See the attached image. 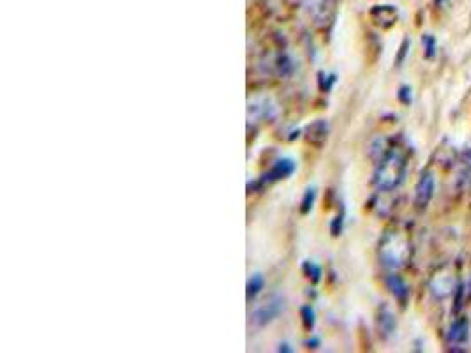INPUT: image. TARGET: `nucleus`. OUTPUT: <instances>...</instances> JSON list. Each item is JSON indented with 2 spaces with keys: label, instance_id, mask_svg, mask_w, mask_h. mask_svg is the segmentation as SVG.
Returning a JSON list of instances; mask_svg holds the SVG:
<instances>
[{
  "label": "nucleus",
  "instance_id": "nucleus-8",
  "mask_svg": "<svg viewBox=\"0 0 471 353\" xmlns=\"http://www.w3.org/2000/svg\"><path fill=\"white\" fill-rule=\"evenodd\" d=\"M293 162L291 161H279L276 165V168L272 169V175H274V179H281V176H286V175H290L291 172H293Z\"/></svg>",
  "mask_w": 471,
  "mask_h": 353
},
{
  "label": "nucleus",
  "instance_id": "nucleus-1",
  "mask_svg": "<svg viewBox=\"0 0 471 353\" xmlns=\"http://www.w3.org/2000/svg\"><path fill=\"white\" fill-rule=\"evenodd\" d=\"M406 175V159L401 152H388L376 169L374 182L381 191H394L402 184Z\"/></svg>",
  "mask_w": 471,
  "mask_h": 353
},
{
  "label": "nucleus",
  "instance_id": "nucleus-5",
  "mask_svg": "<svg viewBox=\"0 0 471 353\" xmlns=\"http://www.w3.org/2000/svg\"><path fill=\"white\" fill-rule=\"evenodd\" d=\"M468 335H470V325H468V320L464 318H459V320L454 321L449 328V338L450 345H464L468 341Z\"/></svg>",
  "mask_w": 471,
  "mask_h": 353
},
{
  "label": "nucleus",
  "instance_id": "nucleus-10",
  "mask_svg": "<svg viewBox=\"0 0 471 353\" xmlns=\"http://www.w3.org/2000/svg\"><path fill=\"white\" fill-rule=\"evenodd\" d=\"M262 284H263V279L260 276H254L253 279L249 281V291H247V295H249V298H251V295H256L260 291V288H262Z\"/></svg>",
  "mask_w": 471,
  "mask_h": 353
},
{
  "label": "nucleus",
  "instance_id": "nucleus-2",
  "mask_svg": "<svg viewBox=\"0 0 471 353\" xmlns=\"http://www.w3.org/2000/svg\"><path fill=\"white\" fill-rule=\"evenodd\" d=\"M408 258V242L398 233H391L387 239L383 240L381 246V260L387 267L398 269L402 267Z\"/></svg>",
  "mask_w": 471,
  "mask_h": 353
},
{
  "label": "nucleus",
  "instance_id": "nucleus-7",
  "mask_svg": "<svg viewBox=\"0 0 471 353\" xmlns=\"http://www.w3.org/2000/svg\"><path fill=\"white\" fill-rule=\"evenodd\" d=\"M387 284H388V288H391V291L394 293V297L398 298V300L405 302L406 298H408L409 288H408V284H406V281L402 279L401 276H391L387 279Z\"/></svg>",
  "mask_w": 471,
  "mask_h": 353
},
{
  "label": "nucleus",
  "instance_id": "nucleus-6",
  "mask_svg": "<svg viewBox=\"0 0 471 353\" xmlns=\"http://www.w3.org/2000/svg\"><path fill=\"white\" fill-rule=\"evenodd\" d=\"M281 307H283V302L274 298V300L267 302L263 307H260L258 311H256V314H254V318H256L258 324H267V321H270L277 313H279Z\"/></svg>",
  "mask_w": 471,
  "mask_h": 353
},
{
  "label": "nucleus",
  "instance_id": "nucleus-9",
  "mask_svg": "<svg viewBox=\"0 0 471 353\" xmlns=\"http://www.w3.org/2000/svg\"><path fill=\"white\" fill-rule=\"evenodd\" d=\"M423 48H426L427 59H433V57H435V53H436L435 36H431V34H426V36H423Z\"/></svg>",
  "mask_w": 471,
  "mask_h": 353
},
{
  "label": "nucleus",
  "instance_id": "nucleus-4",
  "mask_svg": "<svg viewBox=\"0 0 471 353\" xmlns=\"http://www.w3.org/2000/svg\"><path fill=\"white\" fill-rule=\"evenodd\" d=\"M454 290H456V279H454L452 274H438L431 281V291L436 298L449 297Z\"/></svg>",
  "mask_w": 471,
  "mask_h": 353
},
{
  "label": "nucleus",
  "instance_id": "nucleus-3",
  "mask_svg": "<svg viewBox=\"0 0 471 353\" xmlns=\"http://www.w3.org/2000/svg\"><path fill=\"white\" fill-rule=\"evenodd\" d=\"M435 188H436L435 175H433L431 172L422 173V176H420V181L415 189V203L419 205V209H426V207L431 203L433 196H435Z\"/></svg>",
  "mask_w": 471,
  "mask_h": 353
}]
</instances>
